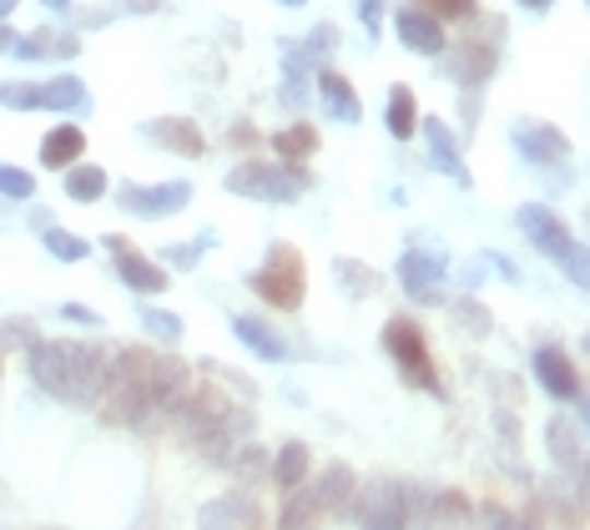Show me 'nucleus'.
Instances as JSON below:
<instances>
[{
	"label": "nucleus",
	"mask_w": 590,
	"mask_h": 530,
	"mask_svg": "<svg viewBox=\"0 0 590 530\" xmlns=\"http://www.w3.org/2000/svg\"><path fill=\"white\" fill-rule=\"evenodd\" d=\"M252 288H258L268 304H278V308H298L303 304V263H298V252L278 248L273 263L252 279Z\"/></svg>",
	"instance_id": "f257e3e1"
},
{
	"label": "nucleus",
	"mask_w": 590,
	"mask_h": 530,
	"mask_svg": "<svg viewBox=\"0 0 590 530\" xmlns=\"http://www.w3.org/2000/svg\"><path fill=\"white\" fill-rule=\"evenodd\" d=\"M384 344H389V354L404 364V374L414 379V385H439V374L429 369V349H424V333L409 323V318H393L389 329H384Z\"/></svg>",
	"instance_id": "f03ea898"
},
{
	"label": "nucleus",
	"mask_w": 590,
	"mask_h": 530,
	"mask_svg": "<svg viewBox=\"0 0 590 530\" xmlns=\"http://www.w3.org/2000/svg\"><path fill=\"white\" fill-rule=\"evenodd\" d=\"M520 223H524V227H535L530 238H535L545 252H555V258H570V268H576V279H586V273H580V252L570 248V238H565V227L555 223L551 212H545V208H524V212H520Z\"/></svg>",
	"instance_id": "7ed1b4c3"
},
{
	"label": "nucleus",
	"mask_w": 590,
	"mask_h": 530,
	"mask_svg": "<svg viewBox=\"0 0 590 530\" xmlns=\"http://www.w3.org/2000/svg\"><path fill=\"white\" fill-rule=\"evenodd\" d=\"M393 26H399V40H404V46H414V51H424V56H434L439 46H445V31H439L434 15L399 11V15H393Z\"/></svg>",
	"instance_id": "20e7f679"
},
{
	"label": "nucleus",
	"mask_w": 590,
	"mask_h": 530,
	"mask_svg": "<svg viewBox=\"0 0 590 530\" xmlns=\"http://www.w3.org/2000/svg\"><path fill=\"white\" fill-rule=\"evenodd\" d=\"M293 187H303V177H278L273 167H243V173H233V192H258V198H293Z\"/></svg>",
	"instance_id": "39448f33"
},
{
	"label": "nucleus",
	"mask_w": 590,
	"mask_h": 530,
	"mask_svg": "<svg viewBox=\"0 0 590 530\" xmlns=\"http://www.w3.org/2000/svg\"><path fill=\"white\" fill-rule=\"evenodd\" d=\"M81 152H86V137H81L76 127H56V132H46V142H40V162H46V167H71Z\"/></svg>",
	"instance_id": "423d86ee"
},
{
	"label": "nucleus",
	"mask_w": 590,
	"mask_h": 530,
	"mask_svg": "<svg viewBox=\"0 0 590 530\" xmlns=\"http://www.w3.org/2000/svg\"><path fill=\"white\" fill-rule=\"evenodd\" d=\"M535 364H540V379H545L555 394H560V399H576V389H580V385H576V369L565 364L560 349H540Z\"/></svg>",
	"instance_id": "0eeeda50"
},
{
	"label": "nucleus",
	"mask_w": 590,
	"mask_h": 530,
	"mask_svg": "<svg viewBox=\"0 0 590 530\" xmlns=\"http://www.w3.org/2000/svg\"><path fill=\"white\" fill-rule=\"evenodd\" d=\"M146 132L157 137V142H167L172 152H182V157H197V152H202V132H197L192 121H152V127H146Z\"/></svg>",
	"instance_id": "6e6552de"
},
{
	"label": "nucleus",
	"mask_w": 590,
	"mask_h": 530,
	"mask_svg": "<svg viewBox=\"0 0 590 530\" xmlns=\"http://www.w3.org/2000/svg\"><path fill=\"white\" fill-rule=\"evenodd\" d=\"M318 86L328 92V102H333V111H339L343 121H354V117H358V96L349 92V81H343L339 71H318Z\"/></svg>",
	"instance_id": "1a4fd4ad"
},
{
	"label": "nucleus",
	"mask_w": 590,
	"mask_h": 530,
	"mask_svg": "<svg viewBox=\"0 0 590 530\" xmlns=\"http://www.w3.org/2000/svg\"><path fill=\"white\" fill-rule=\"evenodd\" d=\"M117 258H121V273H127V283H131V288H162V283H167V279H162V273H157V268L146 263V258H137V252H131L127 243H121V248H117Z\"/></svg>",
	"instance_id": "9d476101"
},
{
	"label": "nucleus",
	"mask_w": 590,
	"mask_h": 530,
	"mask_svg": "<svg viewBox=\"0 0 590 530\" xmlns=\"http://www.w3.org/2000/svg\"><path fill=\"white\" fill-rule=\"evenodd\" d=\"M515 137H520L524 146H535V152H530L535 162H555V157H565V142L551 132V127H520Z\"/></svg>",
	"instance_id": "9b49d317"
},
{
	"label": "nucleus",
	"mask_w": 590,
	"mask_h": 530,
	"mask_svg": "<svg viewBox=\"0 0 590 530\" xmlns=\"http://www.w3.org/2000/svg\"><path fill=\"white\" fill-rule=\"evenodd\" d=\"M389 132L393 137L414 132V92H409V86H393L389 92Z\"/></svg>",
	"instance_id": "f8f14e48"
},
{
	"label": "nucleus",
	"mask_w": 590,
	"mask_h": 530,
	"mask_svg": "<svg viewBox=\"0 0 590 530\" xmlns=\"http://www.w3.org/2000/svg\"><path fill=\"white\" fill-rule=\"evenodd\" d=\"M86 102V92H81V81L61 76L51 81V86H36V106H81Z\"/></svg>",
	"instance_id": "ddd939ff"
},
{
	"label": "nucleus",
	"mask_w": 590,
	"mask_h": 530,
	"mask_svg": "<svg viewBox=\"0 0 590 530\" xmlns=\"http://www.w3.org/2000/svg\"><path fill=\"white\" fill-rule=\"evenodd\" d=\"M66 187H71V198L92 202V198H102V192H106V173H102V167H76Z\"/></svg>",
	"instance_id": "4468645a"
},
{
	"label": "nucleus",
	"mask_w": 590,
	"mask_h": 530,
	"mask_svg": "<svg viewBox=\"0 0 590 530\" xmlns=\"http://www.w3.org/2000/svg\"><path fill=\"white\" fill-rule=\"evenodd\" d=\"M429 142H434V162L445 167V173H455L459 182H464V167L455 162V142H449V127H439V121H429Z\"/></svg>",
	"instance_id": "2eb2a0df"
},
{
	"label": "nucleus",
	"mask_w": 590,
	"mask_h": 530,
	"mask_svg": "<svg viewBox=\"0 0 590 530\" xmlns=\"http://www.w3.org/2000/svg\"><path fill=\"white\" fill-rule=\"evenodd\" d=\"M273 146L283 152V157H308V152L318 146V132L314 127H293V132H278Z\"/></svg>",
	"instance_id": "dca6fc26"
},
{
	"label": "nucleus",
	"mask_w": 590,
	"mask_h": 530,
	"mask_svg": "<svg viewBox=\"0 0 590 530\" xmlns=\"http://www.w3.org/2000/svg\"><path fill=\"white\" fill-rule=\"evenodd\" d=\"M237 333H243L248 344H258V354H268V358L283 354V339H273V333L262 329V323H252V318H237Z\"/></svg>",
	"instance_id": "f3484780"
},
{
	"label": "nucleus",
	"mask_w": 590,
	"mask_h": 530,
	"mask_svg": "<svg viewBox=\"0 0 590 530\" xmlns=\"http://www.w3.org/2000/svg\"><path fill=\"white\" fill-rule=\"evenodd\" d=\"M303 464H308L303 445H288V450H283V464H278V480H283V485H298V480H303Z\"/></svg>",
	"instance_id": "a211bd4d"
},
{
	"label": "nucleus",
	"mask_w": 590,
	"mask_h": 530,
	"mask_svg": "<svg viewBox=\"0 0 590 530\" xmlns=\"http://www.w3.org/2000/svg\"><path fill=\"white\" fill-rule=\"evenodd\" d=\"M0 187H5L11 198H31V192H36V182H31L26 173H15V167H0Z\"/></svg>",
	"instance_id": "6ab92c4d"
},
{
	"label": "nucleus",
	"mask_w": 590,
	"mask_h": 530,
	"mask_svg": "<svg viewBox=\"0 0 590 530\" xmlns=\"http://www.w3.org/2000/svg\"><path fill=\"white\" fill-rule=\"evenodd\" d=\"M434 11V21H455V15H470L474 11V0H424Z\"/></svg>",
	"instance_id": "aec40b11"
},
{
	"label": "nucleus",
	"mask_w": 590,
	"mask_h": 530,
	"mask_svg": "<svg viewBox=\"0 0 590 530\" xmlns=\"http://www.w3.org/2000/svg\"><path fill=\"white\" fill-rule=\"evenodd\" d=\"M46 243H51L56 258H81V252H86V243H81V238H66V233H46Z\"/></svg>",
	"instance_id": "412c9836"
},
{
	"label": "nucleus",
	"mask_w": 590,
	"mask_h": 530,
	"mask_svg": "<svg viewBox=\"0 0 590 530\" xmlns=\"http://www.w3.org/2000/svg\"><path fill=\"white\" fill-rule=\"evenodd\" d=\"M364 15H368V26L379 21V0H364Z\"/></svg>",
	"instance_id": "4be33fe9"
},
{
	"label": "nucleus",
	"mask_w": 590,
	"mask_h": 530,
	"mask_svg": "<svg viewBox=\"0 0 590 530\" xmlns=\"http://www.w3.org/2000/svg\"><path fill=\"white\" fill-rule=\"evenodd\" d=\"M5 46H11V31H0V51H5Z\"/></svg>",
	"instance_id": "5701e85b"
},
{
	"label": "nucleus",
	"mask_w": 590,
	"mask_h": 530,
	"mask_svg": "<svg viewBox=\"0 0 590 530\" xmlns=\"http://www.w3.org/2000/svg\"><path fill=\"white\" fill-rule=\"evenodd\" d=\"M524 5H530V11H540V5H551V0H524Z\"/></svg>",
	"instance_id": "b1692460"
},
{
	"label": "nucleus",
	"mask_w": 590,
	"mask_h": 530,
	"mask_svg": "<svg viewBox=\"0 0 590 530\" xmlns=\"http://www.w3.org/2000/svg\"><path fill=\"white\" fill-rule=\"evenodd\" d=\"M46 5H51V11H66V0H46Z\"/></svg>",
	"instance_id": "393cba45"
},
{
	"label": "nucleus",
	"mask_w": 590,
	"mask_h": 530,
	"mask_svg": "<svg viewBox=\"0 0 590 530\" xmlns=\"http://www.w3.org/2000/svg\"><path fill=\"white\" fill-rule=\"evenodd\" d=\"M11 5H15V0H0V15H5V11H11Z\"/></svg>",
	"instance_id": "a878e982"
},
{
	"label": "nucleus",
	"mask_w": 590,
	"mask_h": 530,
	"mask_svg": "<svg viewBox=\"0 0 590 530\" xmlns=\"http://www.w3.org/2000/svg\"><path fill=\"white\" fill-rule=\"evenodd\" d=\"M288 5H303V0H288Z\"/></svg>",
	"instance_id": "bb28decb"
}]
</instances>
